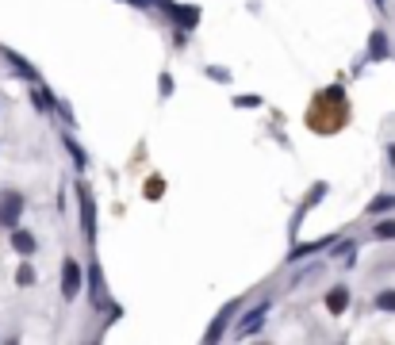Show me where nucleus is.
Returning <instances> with one entry per match:
<instances>
[{
	"label": "nucleus",
	"instance_id": "17",
	"mask_svg": "<svg viewBox=\"0 0 395 345\" xmlns=\"http://www.w3.org/2000/svg\"><path fill=\"white\" fill-rule=\"evenodd\" d=\"M376 311H384V315H395V288H384V292H376Z\"/></svg>",
	"mask_w": 395,
	"mask_h": 345
},
{
	"label": "nucleus",
	"instance_id": "8",
	"mask_svg": "<svg viewBox=\"0 0 395 345\" xmlns=\"http://www.w3.org/2000/svg\"><path fill=\"white\" fill-rule=\"evenodd\" d=\"M326 192H330V184H326V181H319V184H315V188H311V192H307V200H304V204H299V211H296V219H292V238H296V234H299V222H304V215H307V211H311V207H315V204H319V200H322V196H326Z\"/></svg>",
	"mask_w": 395,
	"mask_h": 345
},
{
	"label": "nucleus",
	"instance_id": "12",
	"mask_svg": "<svg viewBox=\"0 0 395 345\" xmlns=\"http://www.w3.org/2000/svg\"><path fill=\"white\" fill-rule=\"evenodd\" d=\"M89 284H92V307H96V311L112 307V303H107V292H104V272H100V265H92V269H89Z\"/></svg>",
	"mask_w": 395,
	"mask_h": 345
},
{
	"label": "nucleus",
	"instance_id": "25",
	"mask_svg": "<svg viewBox=\"0 0 395 345\" xmlns=\"http://www.w3.org/2000/svg\"><path fill=\"white\" fill-rule=\"evenodd\" d=\"M157 92H161V96H173V77H169V73L157 77Z\"/></svg>",
	"mask_w": 395,
	"mask_h": 345
},
{
	"label": "nucleus",
	"instance_id": "1",
	"mask_svg": "<svg viewBox=\"0 0 395 345\" xmlns=\"http://www.w3.org/2000/svg\"><path fill=\"white\" fill-rule=\"evenodd\" d=\"M349 123V96L342 85H326L322 92H315L311 107H307V127L315 134H337Z\"/></svg>",
	"mask_w": 395,
	"mask_h": 345
},
{
	"label": "nucleus",
	"instance_id": "2",
	"mask_svg": "<svg viewBox=\"0 0 395 345\" xmlns=\"http://www.w3.org/2000/svg\"><path fill=\"white\" fill-rule=\"evenodd\" d=\"M77 200H81V230H85V238L96 242V200H92L89 184H77Z\"/></svg>",
	"mask_w": 395,
	"mask_h": 345
},
{
	"label": "nucleus",
	"instance_id": "11",
	"mask_svg": "<svg viewBox=\"0 0 395 345\" xmlns=\"http://www.w3.org/2000/svg\"><path fill=\"white\" fill-rule=\"evenodd\" d=\"M349 299H353V296H349L346 284L330 288V292H326V311H330V315H346V311H349Z\"/></svg>",
	"mask_w": 395,
	"mask_h": 345
},
{
	"label": "nucleus",
	"instance_id": "5",
	"mask_svg": "<svg viewBox=\"0 0 395 345\" xmlns=\"http://www.w3.org/2000/svg\"><path fill=\"white\" fill-rule=\"evenodd\" d=\"M81 284H85L81 265H77L73 257H66V265H62V296H66V299H77V296H81Z\"/></svg>",
	"mask_w": 395,
	"mask_h": 345
},
{
	"label": "nucleus",
	"instance_id": "7",
	"mask_svg": "<svg viewBox=\"0 0 395 345\" xmlns=\"http://www.w3.org/2000/svg\"><path fill=\"white\" fill-rule=\"evenodd\" d=\"M0 54H4V62H8L12 69H16V77H19V81H27V85H39V81H42V77H39V69H35L24 54H16V50H8V46L0 50Z\"/></svg>",
	"mask_w": 395,
	"mask_h": 345
},
{
	"label": "nucleus",
	"instance_id": "22",
	"mask_svg": "<svg viewBox=\"0 0 395 345\" xmlns=\"http://www.w3.org/2000/svg\"><path fill=\"white\" fill-rule=\"evenodd\" d=\"M265 100L257 96V92H246V96H234V107H246V112H254V107H261Z\"/></svg>",
	"mask_w": 395,
	"mask_h": 345
},
{
	"label": "nucleus",
	"instance_id": "9",
	"mask_svg": "<svg viewBox=\"0 0 395 345\" xmlns=\"http://www.w3.org/2000/svg\"><path fill=\"white\" fill-rule=\"evenodd\" d=\"M234 315H238V303H227V307H222V311L215 315V322L207 326V334H204L207 342H219V337H222V330L231 326V319H234Z\"/></svg>",
	"mask_w": 395,
	"mask_h": 345
},
{
	"label": "nucleus",
	"instance_id": "4",
	"mask_svg": "<svg viewBox=\"0 0 395 345\" xmlns=\"http://www.w3.org/2000/svg\"><path fill=\"white\" fill-rule=\"evenodd\" d=\"M161 12L173 19L177 27H184V31H196V24H200V8H196V4H173V0H169Z\"/></svg>",
	"mask_w": 395,
	"mask_h": 345
},
{
	"label": "nucleus",
	"instance_id": "13",
	"mask_svg": "<svg viewBox=\"0 0 395 345\" xmlns=\"http://www.w3.org/2000/svg\"><path fill=\"white\" fill-rule=\"evenodd\" d=\"M326 246H334V238H319V242H299V246L288 249V261H304V257H315L322 254Z\"/></svg>",
	"mask_w": 395,
	"mask_h": 345
},
{
	"label": "nucleus",
	"instance_id": "19",
	"mask_svg": "<svg viewBox=\"0 0 395 345\" xmlns=\"http://www.w3.org/2000/svg\"><path fill=\"white\" fill-rule=\"evenodd\" d=\"M372 238L376 242H395V219H380L376 230H372Z\"/></svg>",
	"mask_w": 395,
	"mask_h": 345
},
{
	"label": "nucleus",
	"instance_id": "6",
	"mask_svg": "<svg viewBox=\"0 0 395 345\" xmlns=\"http://www.w3.org/2000/svg\"><path fill=\"white\" fill-rule=\"evenodd\" d=\"M269 307H272L269 299H261V303H257L254 311L242 315V322L234 326V337H249V334H257V330L265 326V315H269Z\"/></svg>",
	"mask_w": 395,
	"mask_h": 345
},
{
	"label": "nucleus",
	"instance_id": "21",
	"mask_svg": "<svg viewBox=\"0 0 395 345\" xmlns=\"http://www.w3.org/2000/svg\"><path fill=\"white\" fill-rule=\"evenodd\" d=\"M204 73L211 77L215 85H231V81H234V77H231V69H227V66H207Z\"/></svg>",
	"mask_w": 395,
	"mask_h": 345
},
{
	"label": "nucleus",
	"instance_id": "26",
	"mask_svg": "<svg viewBox=\"0 0 395 345\" xmlns=\"http://www.w3.org/2000/svg\"><path fill=\"white\" fill-rule=\"evenodd\" d=\"M127 4H134V8H150L154 0H127Z\"/></svg>",
	"mask_w": 395,
	"mask_h": 345
},
{
	"label": "nucleus",
	"instance_id": "24",
	"mask_svg": "<svg viewBox=\"0 0 395 345\" xmlns=\"http://www.w3.org/2000/svg\"><path fill=\"white\" fill-rule=\"evenodd\" d=\"M161 192H165V181H161V177H150V181H146V200H157Z\"/></svg>",
	"mask_w": 395,
	"mask_h": 345
},
{
	"label": "nucleus",
	"instance_id": "27",
	"mask_svg": "<svg viewBox=\"0 0 395 345\" xmlns=\"http://www.w3.org/2000/svg\"><path fill=\"white\" fill-rule=\"evenodd\" d=\"M384 4H387V0H376V8H384Z\"/></svg>",
	"mask_w": 395,
	"mask_h": 345
},
{
	"label": "nucleus",
	"instance_id": "14",
	"mask_svg": "<svg viewBox=\"0 0 395 345\" xmlns=\"http://www.w3.org/2000/svg\"><path fill=\"white\" fill-rule=\"evenodd\" d=\"M31 104L35 107H39V112L42 115H50V112H58V100H54V96H50V89H46V85H35V89H31Z\"/></svg>",
	"mask_w": 395,
	"mask_h": 345
},
{
	"label": "nucleus",
	"instance_id": "3",
	"mask_svg": "<svg viewBox=\"0 0 395 345\" xmlns=\"http://www.w3.org/2000/svg\"><path fill=\"white\" fill-rule=\"evenodd\" d=\"M24 196L19 192H0V227L4 230H12V227H19V215H24Z\"/></svg>",
	"mask_w": 395,
	"mask_h": 345
},
{
	"label": "nucleus",
	"instance_id": "15",
	"mask_svg": "<svg viewBox=\"0 0 395 345\" xmlns=\"http://www.w3.org/2000/svg\"><path fill=\"white\" fill-rule=\"evenodd\" d=\"M387 54H392V46H387V35H384V31H372V35H369V62H384Z\"/></svg>",
	"mask_w": 395,
	"mask_h": 345
},
{
	"label": "nucleus",
	"instance_id": "23",
	"mask_svg": "<svg viewBox=\"0 0 395 345\" xmlns=\"http://www.w3.org/2000/svg\"><path fill=\"white\" fill-rule=\"evenodd\" d=\"M16 284H19V288H31V284H35V269H31V261H24V265H19Z\"/></svg>",
	"mask_w": 395,
	"mask_h": 345
},
{
	"label": "nucleus",
	"instance_id": "16",
	"mask_svg": "<svg viewBox=\"0 0 395 345\" xmlns=\"http://www.w3.org/2000/svg\"><path fill=\"white\" fill-rule=\"evenodd\" d=\"M62 146H66V154L73 157V165H77V169H89V154H85V150H81V142H77L69 131L62 134Z\"/></svg>",
	"mask_w": 395,
	"mask_h": 345
},
{
	"label": "nucleus",
	"instance_id": "10",
	"mask_svg": "<svg viewBox=\"0 0 395 345\" xmlns=\"http://www.w3.org/2000/svg\"><path fill=\"white\" fill-rule=\"evenodd\" d=\"M12 249H16L19 257H31L35 249H39V238H35L31 230H24V227H12Z\"/></svg>",
	"mask_w": 395,
	"mask_h": 345
},
{
	"label": "nucleus",
	"instance_id": "18",
	"mask_svg": "<svg viewBox=\"0 0 395 345\" xmlns=\"http://www.w3.org/2000/svg\"><path fill=\"white\" fill-rule=\"evenodd\" d=\"M334 257L337 261H346V269H349L353 257H357V242H334Z\"/></svg>",
	"mask_w": 395,
	"mask_h": 345
},
{
	"label": "nucleus",
	"instance_id": "20",
	"mask_svg": "<svg viewBox=\"0 0 395 345\" xmlns=\"http://www.w3.org/2000/svg\"><path fill=\"white\" fill-rule=\"evenodd\" d=\"M365 211H369V215H384V211H395V196H387V192H384V196H376V200H372L369 207H365Z\"/></svg>",
	"mask_w": 395,
	"mask_h": 345
}]
</instances>
